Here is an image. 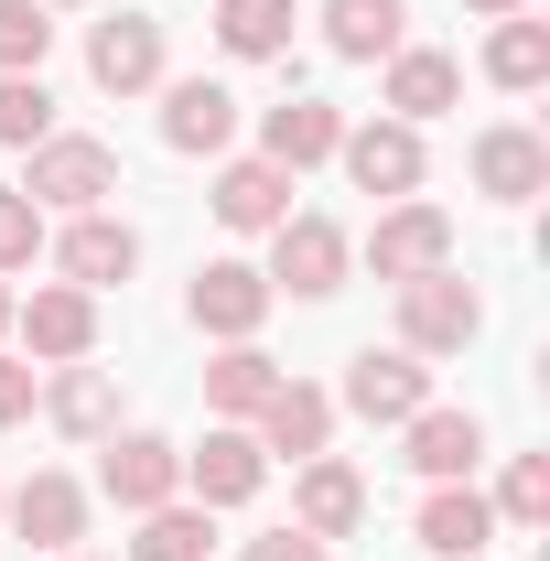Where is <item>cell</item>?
I'll return each mask as SVG.
<instances>
[{
    "label": "cell",
    "mask_w": 550,
    "mask_h": 561,
    "mask_svg": "<svg viewBox=\"0 0 550 561\" xmlns=\"http://www.w3.org/2000/svg\"><path fill=\"white\" fill-rule=\"evenodd\" d=\"M22 195H33L44 216H87V206H108V195H119V151H108V140H87V130H55V140H33Z\"/></svg>",
    "instance_id": "obj_1"
},
{
    "label": "cell",
    "mask_w": 550,
    "mask_h": 561,
    "mask_svg": "<svg viewBox=\"0 0 550 561\" xmlns=\"http://www.w3.org/2000/svg\"><path fill=\"white\" fill-rule=\"evenodd\" d=\"M345 271H356V238H345L335 216H302V206H291V216L271 227V271H260L271 291L324 302V291H345Z\"/></svg>",
    "instance_id": "obj_2"
},
{
    "label": "cell",
    "mask_w": 550,
    "mask_h": 561,
    "mask_svg": "<svg viewBox=\"0 0 550 561\" xmlns=\"http://www.w3.org/2000/svg\"><path fill=\"white\" fill-rule=\"evenodd\" d=\"M335 411L378 421V432H400L411 411H432V356H411V346H356V356H345Z\"/></svg>",
    "instance_id": "obj_3"
},
{
    "label": "cell",
    "mask_w": 550,
    "mask_h": 561,
    "mask_svg": "<svg viewBox=\"0 0 550 561\" xmlns=\"http://www.w3.org/2000/svg\"><path fill=\"white\" fill-rule=\"evenodd\" d=\"M11 335L33 367H76V356H98V291H76V280H33L22 302H11Z\"/></svg>",
    "instance_id": "obj_4"
},
{
    "label": "cell",
    "mask_w": 550,
    "mask_h": 561,
    "mask_svg": "<svg viewBox=\"0 0 550 561\" xmlns=\"http://www.w3.org/2000/svg\"><path fill=\"white\" fill-rule=\"evenodd\" d=\"M367 271L389 280H421V271H454V216L443 206H421V195H400V206H378V227H367V249H356Z\"/></svg>",
    "instance_id": "obj_5"
},
{
    "label": "cell",
    "mask_w": 550,
    "mask_h": 561,
    "mask_svg": "<svg viewBox=\"0 0 550 561\" xmlns=\"http://www.w3.org/2000/svg\"><path fill=\"white\" fill-rule=\"evenodd\" d=\"M475 335H485L475 280H454V271H421V280H400V346H411V356H465Z\"/></svg>",
    "instance_id": "obj_6"
},
{
    "label": "cell",
    "mask_w": 550,
    "mask_h": 561,
    "mask_svg": "<svg viewBox=\"0 0 550 561\" xmlns=\"http://www.w3.org/2000/svg\"><path fill=\"white\" fill-rule=\"evenodd\" d=\"M345 184L356 195H378V206H400V195H421V173H432V151H421L411 119H356V130L335 140Z\"/></svg>",
    "instance_id": "obj_7"
},
{
    "label": "cell",
    "mask_w": 550,
    "mask_h": 561,
    "mask_svg": "<svg viewBox=\"0 0 550 561\" xmlns=\"http://www.w3.org/2000/svg\"><path fill=\"white\" fill-rule=\"evenodd\" d=\"M271 280H260V260H206L195 271V291H184V313H195V335H216V346H249L260 324H271Z\"/></svg>",
    "instance_id": "obj_8"
},
{
    "label": "cell",
    "mask_w": 550,
    "mask_h": 561,
    "mask_svg": "<svg viewBox=\"0 0 550 561\" xmlns=\"http://www.w3.org/2000/svg\"><path fill=\"white\" fill-rule=\"evenodd\" d=\"M260 486H271V454H260L249 421H216L206 443L184 454V496H195V507H249Z\"/></svg>",
    "instance_id": "obj_9"
},
{
    "label": "cell",
    "mask_w": 550,
    "mask_h": 561,
    "mask_svg": "<svg viewBox=\"0 0 550 561\" xmlns=\"http://www.w3.org/2000/svg\"><path fill=\"white\" fill-rule=\"evenodd\" d=\"M98 486L108 507H162V496H184V443H162V432H108L98 443Z\"/></svg>",
    "instance_id": "obj_10"
},
{
    "label": "cell",
    "mask_w": 550,
    "mask_h": 561,
    "mask_svg": "<svg viewBox=\"0 0 550 561\" xmlns=\"http://www.w3.org/2000/svg\"><path fill=\"white\" fill-rule=\"evenodd\" d=\"M44 249H55V271H66L76 291H108V280H130V271H140V227H130V216H108V206L66 216Z\"/></svg>",
    "instance_id": "obj_11"
},
{
    "label": "cell",
    "mask_w": 550,
    "mask_h": 561,
    "mask_svg": "<svg viewBox=\"0 0 550 561\" xmlns=\"http://www.w3.org/2000/svg\"><path fill=\"white\" fill-rule=\"evenodd\" d=\"M260 454L271 465H313V454H335V389H313V378H280L271 400H260Z\"/></svg>",
    "instance_id": "obj_12"
},
{
    "label": "cell",
    "mask_w": 550,
    "mask_h": 561,
    "mask_svg": "<svg viewBox=\"0 0 550 561\" xmlns=\"http://www.w3.org/2000/svg\"><path fill=\"white\" fill-rule=\"evenodd\" d=\"M87 76H98V98H140V87H162V22H151V11H108V22H87Z\"/></svg>",
    "instance_id": "obj_13"
},
{
    "label": "cell",
    "mask_w": 550,
    "mask_h": 561,
    "mask_svg": "<svg viewBox=\"0 0 550 561\" xmlns=\"http://www.w3.org/2000/svg\"><path fill=\"white\" fill-rule=\"evenodd\" d=\"M162 140H173L184 162H227V140H238V87H216V76H162Z\"/></svg>",
    "instance_id": "obj_14"
},
{
    "label": "cell",
    "mask_w": 550,
    "mask_h": 561,
    "mask_svg": "<svg viewBox=\"0 0 550 561\" xmlns=\"http://www.w3.org/2000/svg\"><path fill=\"white\" fill-rule=\"evenodd\" d=\"M0 518H11L33 551H55V561L87 551V486H76V476H55V465H44V476H22V486L0 496Z\"/></svg>",
    "instance_id": "obj_15"
},
{
    "label": "cell",
    "mask_w": 550,
    "mask_h": 561,
    "mask_svg": "<svg viewBox=\"0 0 550 561\" xmlns=\"http://www.w3.org/2000/svg\"><path fill=\"white\" fill-rule=\"evenodd\" d=\"M400 465H411L421 486H465L485 465V421L475 411H411L400 421Z\"/></svg>",
    "instance_id": "obj_16"
},
{
    "label": "cell",
    "mask_w": 550,
    "mask_h": 561,
    "mask_svg": "<svg viewBox=\"0 0 550 561\" xmlns=\"http://www.w3.org/2000/svg\"><path fill=\"white\" fill-rule=\"evenodd\" d=\"M206 206H216V227H238V238H271L280 216H291V173H280V162H260V151H227Z\"/></svg>",
    "instance_id": "obj_17"
},
{
    "label": "cell",
    "mask_w": 550,
    "mask_h": 561,
    "mask_svg": "<svg viewBox=\"0 0 550 561\" xmlns=\"http://www.w3.org/2000/svg\"><path fill=\"white\" fill-rule=\"evenodd\" d=\"M356 518H367V476H356L345 454H313V465H291V529H313V540L335 551Z\"/></svg>",
    "instance_id": "obj_18"
},
{
    "label": "cell",
    "mask_w": 550,
    "mask_h": 561,
    "mask_svg": "<svg viewBox=\"0 0 550 561\" xmlns=\"http://www.w3.org/2000/svg\"><path fill=\"white\" fill-rule=\"evenodd\" d=\"M475 195H496V206H529V195H550V140H540V130H518V119L475 130Z\"/></svg>",
    "instance_id": "obj_19"
},
{
    "label": "cell",
    "mask_w": 550,
    "mask_h": 561,
    "mask_svg": "<svg viewBox=\"0 0 550 561\" xmlns=\"http://www.w3.org/2000/svg\"><path fill=\"white\" fill-rule=\"evenodd\" d=\"M335 140H345V108H324V98H280V108H260V162H280V173L335 162Z\"/></svg>",
    "instance_id": "obj_20"
},
{
    "label": "cell",
    "mask_w": 550,
    "mask_h": 561,
    "mask_svg": "<svg viewBox=\"0 0 550 561\" xmlns=\"http://www.w3.org/2000/svg\"><path fill=\"white\" fill-rule=\"evenodd\" d=\"M454 98H465V66H454L443 44H400V55H389V119L432 130V119H443Z\"/></svg>",
    "instance_id": "obj_21"
},
{
    "label": "cell",
    "mask_w": 550,
    "mask_h": 561,
    "mask_svg": "<svg viewBox=\"0 0 550 561\" xmlns=\"http://www.w3.org/2000/svg\"><path fill=\"white\" fill-rule=\"evenodd\" d=\"M33 400H44V421H55L66 443H108V432H119V389H108V367H87V356L55 367V389H33Z\"/></svg>",
    "instance_id": "obj_22"
},
{
    "label": "cell",
    "mask_w": 550,
    "mask_h": 561,
    "mask_svg": "<svg viewBox=\"0 0 550 561\" xmlns=\"http://www.w3.org/2000/svg\"><path fill=\"white\" fill-rule=\"evenodd\" d=\"M324 44L345 66H389L411 44V0H324Z\"/></svg>",
    "instance_id": "obj_23"
},
{
    "label": "cell",
    "mask_w": 550,
    "mask_h": 561,
    "mask_svg": "<svg viewBox=\"0 0 550 561\" xmlns=\"http://www.w3.org/2000/svg\"><path fill=\"white\" fill-rule=\"evenodd\" d=\"M485 540H496V507L475 496V476L421 496V551H443V561H485Z\"/></svg>",
    "instance_id": "obj_24"
},
{
    "label": "cell",
    "mask_w": 550,
    "mask_h": 561,
    "mask_svg": "<svg viewBox=\"0 0 550 561\" xmlns=\"http://www.w3.org/2000/svg\"><path fill=\"white\" fill-rule=\"evenodd\" d=\"M271 389H280V356H260V335L206 356V411H216V421H260V400H271Z\"/></svg>",
    "instance_id": "obj_25"
},
{
    "label": "cell",
    "mask_w": 550,
    "mask_h": 561,
    "mask_svg": "<svg viewBox=\"0 0 550 561\" xmlns=\"http://www.w3.org/2000/svg\"><path fill=\"white\" fill-rule=\"evenodd\" d=\"M216 551V507H195V496H162V507H140V540L119 561H206Z\"/></svg>",
    "instance_id": "obj_26"
},
{
    "label": "cell",
    "mask_w": 550,
    "mask_h": 561,
    "mask_svg": "<svg viewBox=\"0 0 550 561\" xmlns=\"http://www.w3.org/2000/svg\"><path fill=\"white\" fill-rule=\"evenodd\" d=\"M291 22H302V0H216V44H227L238 66L291 55Z\"/></svg>",
    "instance_id": "obj_27"
},
{
    "label": "cell",
    "mask_w": 550,
    "mask_h": 561,
    "mask_svg": "<svg viewBox=\"0 0 550 561\" xmlns=\"http://www.w3.org/2000/svg\"><path fill=\"white\" fill-rule=\"evenodd\" d=\"M485 76H496L507 98H529V87H550V22H540V11H507V22L485 33Z\"/></svg>",
    "instance_id": "obj_28"
},
{
    "label": "cell",
    "mask_w": 550,
    "mask_h": 561,
    "mask_svg": "<svg viewBox=\"0 0 550 561\" xmlns=\"http://www.w3.org/2000/svg\"><path fill=\"white\" fill-rule=\"evenodd\" d=\"M485 507H496V529H550V454H518Z\"/></svg>",
    "instance_id": "obj_29"
},
{
    "label": "cell",
    "mask_w": 550,
    "mask_h": 561,
    "mask_svg": "<svg viewBox=\"0 0 550 561\" xmlns=\"http://www.w3.org/2000/svg\"><path fill=\"white\" fill-rule=\"evenodd\" d=\"M44 55H55L44 0H0V76H44Z\"/></svg>",
    "instance_id": "obj_30"
},
{
    "label": "cell",
    "mask_w": 550,
    "mask_h": 561,
    "mask_svg": "<svg viewBox=\"0 0 550 561\" xmlns=\"http://www.w3.org/2000/svg\"><path fill=\"white\" fill-rule=\"evenodd\" d=\"M0 140H11V151L55 140V87H44V76H0Z\"/></svg>",
    "instance_id": "obj_31"
},
{
    "label": "cell",
    "mask_w": 550,
    "mask_h": 561,
    "mask_svg": "<svg viewBox=\"0 0 550 561\" xmlns=\"http://www.w3.org/2000/svg\"><path fill=\"white\" fill-rule=\"evenodd\" d=\"M44 238H55V216L33 206L22 184H0V280H11V271H33V260H44Z\"/></svg>",
    "instance_id": "obj_32"
},
{
    "label": "cell",
    "mask_w": 550,
    "mask_h": 561,
    "mask_svg": "<svg viewBox=\"0 0 550 561\" xmlns=\"http://www.w3.org/2000/svg\"><path fill=\"white\" fill-rule=\"evenodd\" d=\"M238 561H335V551H324L313 529H260V540H249Z\"/></svg>",
    "instance_id": "obj_33"
},
{
    "label": "cell",
    "mask_w": 550,
    "mask_h": 561,
    "mask_svg": "<svg viewBox=\"0 0 550 561\" xmlns=\"http://www.w3.org/2000/svg\"><path fill=\"white\" fill-rule=\"evenodd\" d=\"M33 421V356H0V432Z\"/></svg>",
    "instance_id": "obj_34"
},
{
    "label": "cell",
    "mask_w": 550,
    "mask_h": 561,
    "mask_svg": "<svg viewBox=\"0 0 550 561\" xmlns=\"http://www.w3.org/2000/svg\"><path fill=\"white\" fill-rule=\"evenodd\" d=\"M465 11H485V22H507V11H540V0H465Z\"/></svg>",
    "instance_id": "obj_35"
},
{
    "label": "cell",
    "mask_w": 550,
    "mask_h": 561,
    "mask_svg": "<svg viewBox=\"0 0 550 561\" xmlns=\"http://www.w3.org/2000/svg\"><path fill=\"white\" fill-rule=\"evenodd\" d=\"M11 302H22V291H11V280H0V335H11Z\"/></svg>",
    "instance_id": "obj_36"
},
{
    "label": "cell",
    "mask_w": 550,
    "mask_h": 561,
    "mask_svg": "<svg viewBox=\"0 0 550 561\" xmlns=\"http://www.w3.org/2000/svg\"><path fill=\"white\" fill-rule=\"evenodd\" d=\"M66 561H108V551H66Z\"/></svg>",
    "instance_id": "obj_37"
},
{
    "label": "cell",
    "mask_w": 550,
    "mask_h": 561,
    "mask_svg": "<svg viewBox=\"0 0 550 561\" xmlns=\"http://www.w3.org/2000/svg\"><path fill=\"white\" fill-rule=\"evenodd\" d=\"M44 11H76V0H44Z\"/></svg>",
    "instance_id": "obj_38"
}]
</instances>
